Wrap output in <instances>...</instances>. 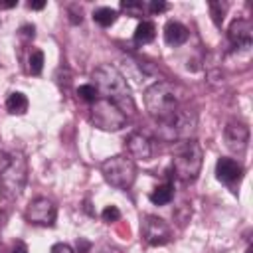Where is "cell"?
<instances>
[{
    "instance_id": "6da1fadb",
    "label": "cell",
    "mask_w": 253,
    "mask_h": 253,
    "mask_svg": "<svg viewBox=\"0 0 253 253\" xmlns=\"http://www.w3.org/2000/svg\"><path fill=\"white\" fill-rule=\"evenodd\" d=\"M93 85L97 89V93L103 99H111L113 103H117L123 111H132L134 103H132V95H130V87L126 85V79L123 77V73L111 65V63H103L99 67H95L93 75Z\"/></svg>"
},
{
    "instance_id": "7a4b0ae2",
    "label": "cell",
    "mask_w": 253,
    "mask_h": 253,
    "mask_svg": "<svg viewBox=\"0 0 253 253\" xmlns=\"http://www.w3.org/2000/svg\"><path fill=\"white\" fill-rule=\"evenodd\" d=\"M144 107L156 123L170 121L180 111L178 89L168 81H156L144 91Z\"/></svg>"
},
{
    "instance_id": "3957f363",
    "label": "cell",
    "mask_w": 253,
    "mask_h": 253,
    "mask_svg": "<svg viewBox=\"0 0 253 253\" xmlns=\"http://www.w3.org/2000/svg\"><path fill=\"white\" fill-rule=\"evenodd\" d=\"M202 162H204V150L200 142H196L194 138L178 140L172 154V170L180 182L186 184L194 182L202 170Z\"/></svg>"
},
{
    "instance_id": "277c9868",
    "label": "cell",
    "mask_w": 253,
    "mask_h": 253,
    "mask_svg": "<svg viewBox=\"0 0 253 253\" xmlns=\"http://www.w3.org/2000/svg\"><path fill=\"white\" fill-rule=\"evenodd\" d=\"M101 174L113 188L128 190L136 180V164L130 156L117 154L101 162Z\"/></svg>"
},
{
    "instance_id": "5b68a950",
    "label": "cell",
    "mask_w": 253,
    "mask_h": 253,
    "mask_svg": "<svg viewBox=\"0 0 253 253\" xmlns=\"http://www.w3.org/2000/svg\"><path fill=\"white\" fill-rule=\"evenodd\" d=\"M28 182V160L22 152H14L8 168L0 174V190L6 200H16Z\"/></svg>"
},
{
    "instance_id": "8992f818",
    "label": "cell",
    "mask_w": 253,
    "mask_h": 253,
    "mask_svg": "<svg viewBox=\"0 0 253 253\" xmlns=\"http://www.w3.org/2000/svg\"><path fill=\"white\" fill-rule=\"evenodd\" d=\"M89 121L101 130H121L126 125V113L111 99L99 97L95 103H91Z\"/></svg>"
},
{
    "instance_id": "52a82bcc",
    "label": "cell",
    "mask_w": 253,
    "mask_h": 253,
    "mask_svg": "<svg viewBox=\"0 0 253 253\" xmlns=\"http://www.w3.org/2000/svg\"><path fill=\"white\" fill-rule=\"evenodd\" d=\"M140 235L144 243L158 247L172 241V227L158 215H144L140 223Z\"/></svg>"
},
{
    "instance_id": "ba28073f",
    "label": "cell",
    "mask_w": 253,
    "mask_h": 253,
    "mask_svg": "<svg viewBox=\"0 0 253 253\" xmlns=\"http://www.w3.org/2000/svg\"><path fill=\"white\" fill-rule=\"evenodd\" d=\"M24 217L28 223L32 225H42V227H51L55 223V217H57V208L51 200L47 198H34L26 211H24Z\"/></svg>"
},
{
    "instance_id": "9c48e42d",
    "label": "cell",
    "mask_w": 253,
    "mask_h": 253,
    "mask_svg": "<svg viewBox=\"0 0 253 253\" xmlns=\"http://www.w3.org/2000/svg\"><path fill=\"white\" fill-rule=\"evenodd\" d=\"M243 166H241V162H237L235 158H219L217 162H215V178L221 182V184H225L231 192H237V188H239V182L243 180Z\"/></svg>"
},
{
    "instance_id": "30bf717a",
    "label": "cell",
    "mask_w": 253,
    "mask_h": 253,
    "mask_svg": "<svg viewBox=\"0 0 253 253\" xmlns=\"http://www.w3.org/2000/svg\"><path fill=\"white\" fill-rule=\"evenodd\" d=\"M223 138H225V146L231 152L243 154L247 150V144H249V126L245 123L231 121L223 128Z\"/></svg>"
},
{
    "instance_id": "8fae6325",
    "label": "cell",
    "mask_w": 253,
    "mask_h": 253,
    "mask_svg": "<svg viewBox=\"0 0 253 253\" xmlns=\"http://www.w3.org/2000/svg\"><path fill=\"white\" fill-rule=\"evenodd\" d=\"M227 38L233 43V47L237 49H249L251 47V40H253V24L247 18H237L229 24L227 30Z\"/></svg>"
},
{
    "instance_id": "7c38bea8",
    "label": "cell",
    "mask_w": 253,
    "mask_h": 253,
    "mask_svg": "<svg viewBox=\"0 0 253 253\" xmlns=\"http://www.w3.org/2000/svg\"><path fill=\"white\" fill-rule=\"evenodd\" d=\"M126 150H128L130 158H136V160H150L152 158V142L142 132L128 134V138H126Z\"/></svg>"
},
{
    "instance_id": "4fadbf2b",
    "label": "cell",
    "mask_w": 253,
    "mask_h": 253,
    "mask_svg": "<svg viewBox=\"0 0 253 253\" xmlns=\"http://www.w3.org/2000/svg\"><path fill=\"white\" fill-rule=\"evenodd\" d=\"M188 38H190V32H188V28L184 24H180L176 20L166 22V26H164V40H166L168 45H182V43L188 42Z\"/></svg>"
},
{
    "instance_id": "5bb4252c",
    "label": "cell",
    "mask_w": 253,
    "mask_h": 253,
    "mask_svg": "<svg viewBox=\"0 0 253 253\" xmlns=\"http://www.w3.org/2000/svg\"><path fill=\"white\" fill-rule=\"evenodd\" d=\"M148 198H150V202L154 206H166V204H170L174 200V186L170 182H164L158 188H154Z\"/></svg>"
},
{
    "instance_id": "9a60e30c",
    "label": "cell",
    "mask_w": 253,
    "mask_h": 253,
    "mask_svg": "<svg viewBox=\"0 0 253 253\" xmlns=\"http://www.w3.org/2000/svg\"><path fill=\"white\" fill-rule=\"evenodd\" d=\"M156 38V26L150 22V20H142L138 26H136V30H134V36H132V40H134V43H150L152 40Z\"/></svg>"
},
{
    "instance_id": "2e32d148",
    "label": "cell",
    "mask_w": 253,
    "mask_h": 253,
    "mask_svg": "<svg viewBox=\"0 0 253 253\" xmlns=\"http://www.w3.org/2000/svg\"><path fill=\"white\" fill-rule=\"evenodd\" d=\"M28 105H30L28 97L24 93H20V91L10 93L8 99H6V109H8L10 115H24L28 111Z\"/></svg>"
},
{
    "instance_id": "e0dca14e",
    "label": "cell",
    "mask_w": 253,
    "mask_h": 253,
    "mask_svg": "<svg viewBox=\"0 0 253 253\" xmlns=\"http://www.w3.org/2000/svg\"><path fill=\"white\" fill-rule=\"evenodd\" d=\"M117 18H119V12L113 10V8H109V6L95 8V12H93V20H95L101 28H109V26H113V24L117 22Z\"/></svg>"
},
{
    "instance_id": "ac0fdd59",
    "label": "cell",
    "mask_w": 253,
    "mask_h": 253,
    "mask_svg": "<svg viewBox=\"0 0 253 253\" xmlns=\"http://www.w3.org/2000/svg\"><path fill=\"white\" fill-rule=\"evenodd\" d=\"M43 69V51L42 49H34L30 53V63H28V71L32 75H40Z\"/></svg>"
},
{
    "instance_id": "d6986e66",
    "label": "cell",
    "mask_w": 253,
    "mask_h": 253,
    "mask_svg": "<svg viewBox=\"0 0 253 253\" xmlns=\"http://www.w3.org/2000/svg\"><path fill=\"white\" fill-rule=\"evenodd\" d=\"M121 10L126 12L128 16H134V18H142L144 10H146V4L142 2H132V0H126V2H121Z\"/></svg>"
},
{
    "instance_id": "ffe728a7",
    "label": "cell",
    "mask_w": 253,
    "mask_h": 253,
    "mask_svg": "<svg viewBox=\"0 0 253 253\" xmlns=\"http://www.w3.org/2000/svg\"><path fill=\"white\" fill-rule=\"evenodd\" d=\"M208 6H210V14H211V20L215 22V26H221L225 12H227V4L225 2H210Z\"/></svg>"
},
{
    "instance_id": "44dd1931",
    "label": "cell",
    "mask_w": 253,
    "mask_h": 253,
    "mask_svg": "<svg viewBox=\"0 0 253 253\" xmlns=\"http://www.w3.org/2000/svg\"><path fill=\"white\" fill-rule=\"evenodd\" d=\"M77 95H79V99H83V101H87V103H95V101L99 99V93H97V89H95V85H93V83L79 85Z\"/></svg>"
},
{
    "instance_id": "7402d4cb",
    "label": "cell",
    "mask_w": 253,
    "mask_h": 253,
    "mask_svg": "<svg viewBox=\"0 0 253 253\" xmlns=\"http://www.w3.org/2000/svg\"><path fill=\"white\" fill-rule=\"evenodd\" d=\"M101 217L105 223H113V221H119L121 219V210L117 206H107L103 211H101Z\"/></svg>"
},
{
    "instance_id": "603a6c76",
    "label": "cell",
    "mask_w": 253,
    "mask_h": 253,
    "mask_svg": "<svg viewBox=\"0 0 253 253\" xmlns=\"http://www.w3.org/2000/svg\"><path fill=\"white\" fill-rule=\"evenodd\" d=\"M166 8H168L166 2H148V4H146V10H148L150 14H160V12H164Z\"/></svg>"
},
{
    "instance_id": "cb8c5ba5",
    "label": "cell",
    "mask_w": 253,
    "mask_h": 253,
    "mask_svg": "<svg viewBox=\"0 0 253 253\" xmlns=\"http://www.w3.org/2000/svg\"><path fill=\"white\" fill-rule=\"evenodd\" d=\"M20 36L26 38V40H34V36H36V28H34L32 24H24V26L20 28Z\"/></svg>"
},
{
    "instance_id": "d4e9b609",
    "label": "cell",
    "mask_w": 253,
    "mask_h": 253,
    "mask_svg": "<svg viewBox=\"0 0 253 253\" xmlns=\"http://www.w3.org/2000/svg\"><path fill=\"white\" fill-rule=\"evenodd\" d=\"M49 253H75V251L67 243H55V245H51Z\"/></svg>"
},
{
    "instance_id": "484cf974",
    "label": "cell",
    "mask_w": 253,
    "mask_h": 253,
    "mask_svg": "<svg viewBox=\"0 0 253 253\" xmlns=\"http://www.w3.org/2000/svg\"><path fill=\"white\" fill-rule=\"evenodd\" d=\"M10 160H12V154H8L6 150H2V148H0V174H2V172L8 168Z\"/></svg>"
},
{
    "instance_id": "4316f807",
    "label": "cell",
    "mask_w": 253,
    "mask_h": 253,
    "mask_svg": "<svg viewBox=\"0 0 253 253\" xmlns=\"http://www.w3.org/2000/svg\"><path fill=\"white\" fill-rule=\"evenodd\" d=\"M95 253H121V249H117V247H113V245H109V243H103Z\"/></svg>"
},
{
    "instance_id": "83f0119b",
    "label": "cell",
    "mask_w": 253,
    "mask_h": 253,
    "mask_svg": "<svg viewBox=\"0 0 253 253\" xmlns=\"http://www.w3.org/2000/svg\"><path fill=\"white\" fill-rule=\"evenodd\" d=\"M10 253H28V245H26L24 241H16Z\"/></svg>"
},
{
    "instance_id": "f1b7e54d",
    "label": "cell",
    "mask_w": 253,
    "mask_h": 253,
    "mask_svg": "<svg viewBox=\"0 0 253 253\" xmlns=\"http://www.w3.org/2000/svg\"><path fill=\"white\" fill-rule=\"evenodd\" d=\"M28 8L30 10H42V8H45V2H28Z\"/></svg>"
},
{
    "instance_id": "f546056e",
    "label": "cell",
    "mask_w": 253,
    "mask_h": 253,
    "mask_svg": "<svg viewBox=\"0 0 253 253\" xmlns=\"http://www.w3.org/2000/svg\"><path fill=\"white\" fill-rule=\"evenodd\" d=\"M14 6H18V2H16V0H12V2H0V8H4V10L14 8Z\"/></svg>"
}]
</instances>
